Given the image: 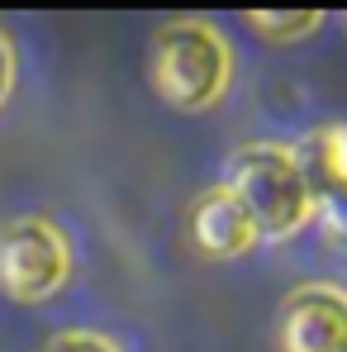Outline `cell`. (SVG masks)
I'll list each match as a JSON object with an SVG mask.
<instances>
[{"instance_id": "9", "label": "cell", "mask_w": 347, "mask_h": 352, "mask_svg": "<svg viewBox=\"0 0 347 352\" xmlns=\"http://www.w3.org/2000/svg\"><path fill=\"white\" fill-rule=\"evenodd\" d=\"M10 91H14V48H10V38L0 34V110L10 105Z\"/></svg>"}, {"instance_id": "5", "label": "cell", "mask_w": 347, "mask_h": 352, "mask_svg": "<svg viewBox=\"0 0 347 352\" xmlns=\"http://www.w3.org/2000/svg\"><path fill=\"white\" fill-rule=\"evenodd\" d=\"M281 352H347V291L300 286L281 305Z\"/></svg>"}, {"instance_id": "6", "label": "cell", "mask_w": 347, "mask_h": 352, "mask_svg": "<svg viewBox=\"0 0 347 352\" xmlns=\"http://www.w3.org/2000/svg\"><path fill=\"white\" fill-rule=\"evenodd\" d=\"M190 234L200 243V252H210V257H238L257 243V229H252L247 210L233 200L229 186H210L190 205Z\"/></svg>"}, {"instance_id": "4", "label": "cell", "mask_w": 347, "mask_h": 352, "mask_svg": "<svg viewBox=\"0 0 347 352\" xmlns=\"http://www.w3.org/2000/svg\"><path fill=\"white\" fill-rule=\"evenodd\" d=\"M290 153H295V162L304 172L309 200H314V219H319L324 238L347 252V138H343V129H319L304 143H295Z\"/></svg>"}, {"instance_id": "7", "label": "cell", "mask_w": 347, "mask_h": 352, "mask_svg": "<svg viewBox=\"0 0 347 352\" xmlns=\"http://www.w3.org/2000/svg\"><path fill=\"white\" fill-rule=\"evenodd\" d=\"M247 24L262 29V38L290 43V38H309V34L324 24V14H319V10H252Z\"/></svg>"}, {"instance_id": "8", "label": "cell", "mask_w": 347, "mask_h": 352, "mask_svg": "<svg viewBox=\"0 0 347 352\" xmlns=\"http://www.w3.org/2000/svg\"><path fill=\"white\" fill-rule=\"evenodd\" d=\"M43 352H119L105 333H58Z\"/></svg>"}, {"instance_id": "2", "label": "cell", "mask_w": 347, "mask_h": 352, "mask_svg": "<svg viewBox=\"0 0 347 352\" xmlns=\"http://www.w3.org/2000/svg\"><path fill=\"white\" fill-rule=\"evenodd\" d=\"M233 81L229 38L205 19H176L153 38V86L176 110H210Z\"/></svg>"}, {"instance_id": "1", "label": "cell", "mask_w": 347, "mask_h": 352, "mask_svg": "<svg viewBox=\"0 0 347 352\" xmlns=\"http://www.w3.org/2000/svg\"><path fill=\"white\" fill-rule=\"evenodd\" d=\"M224 186L247 210L257 238H267V243L300 234L314 219V200H309L304 172H300L295 153L281 148V143H243L229 157Z\"/></svg>"}, {"instance_id": "3", "label": "cell", "mask_w": 347, "mask_h": 352, "mask_svg": "<svg viewBox=\"0 0 347 352\" xmlns=\"http://www.w3.org/2000/svg\"><path fill=\"white\" fill-rule=\"evenodd\" d=\"M71 276L67 238L48 219H14L0 229V291L19 305L58 295Z\"/></svg>"}]
</instances>
